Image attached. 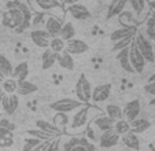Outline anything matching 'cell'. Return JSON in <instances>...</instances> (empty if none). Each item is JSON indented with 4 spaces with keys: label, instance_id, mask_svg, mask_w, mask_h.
<instances>
[{
    "label": "cell",
    "instance_id": "obj_40",
    "mask_svg": "<svg viewBox=\"0 0 155 151\" xmlns=\"http://www.w3.org/2000/svg\"><path fill=\"white\" fill-rule=\"evenodd\" d=\"M40 140L37 139H33V137H29V139H26L24 142V146H22V151H32L33 148L36 147L37 144H40Z\"/></svg>",
    "mask_w": 155,
    "mask_h": 151
},
{
    "label": "cell",
    "instance_id": "obj_7",
    "mask_svg": "<svg viewBox=\"0 0 155 151\" xmlns=\"http://www.w3.org/2000/svg\"><path fill=\"white\" fill-rule=\"evenodd\" d=\"M88 49H89V45H88L84 40H78V39H76V37L66 41V45H64V51L68 54H70L71 56L85 54Z\"/></svg>",
    "mask_w": 155,
    "mask_h": 151
},
{
    "label": "cell",
    "instance_id": "obj_31",
    "mask_svg": "<svg viewBox=\"0 0 155 151\" xmlns=\"http://www.w3.org/2000/svg\"><path fill=\"white\" fill-rule=\"evenodd\" d=\"M26 133L29 135L30 137H33V139H37L40 140V142H51V140L56 139L55 136H52V135L50 133H45L44 131H40V129H28Z\"/></svg>",
    "mask_w": 155,
    "mask_h": 151
},
{
    "label": "cell",
    "instance_id": "obj_8",
    "mask_svg": "<svg viewBox=\"0 0 155 151\" xmlns=\"http://www.w3.org/2000/svg\"><path fill=\"white\" fill-rule=\"evenodd\" d=\"M111 91L113 87L111 84L108 82H104V84H100L97 85L95 89H92V96H91V100L94 103H102L104 100H107L111 95Z\"/></svg>",
    "mask_w": 155,
    "mask_h": 151
},
{
    "label": "cell",
    "instance_id": "obj_46",
    "mask_svg": "<svg viewBox=\"0 0 155 151\" xmlns=\"http://www.w3.org/2000/svg\"><path fill=\"white\" fill-rule=\"evenodd\" d=\"M80 0H63V4H66V6H70V4H76L78 3Z\"/></svg>",
    "mask_w": 155,
    "mask_h": 151
},
{
    "label": "cell",
    "instance_id": "obj_36",
    "mask_svg": "<svg viewBox=\"0 0 155 151\" xmlns=\"http://www.w3.org/2000/svg\"><path fill=\"white\" fill-rule=\"evenodd\" d=\"M52 124L58 128H62V126H66L69 124V116L66 113H56L54 116V121Z\"/></svg>",
    "mask_w": 155,
    "mask_h": 151
},
{
    "label": "cell",
    "instance_id": "obj_37",
    "mask_svg": "<svg viewBox=\"0 0 155 151\" xmlns=\"http://www.w3.org/2000/svg\"><path fill=\"white\" fill-rule=\"evenodd\" d=\"M155 18L150 17L147 19V29H146V37L150 41L155 40Z\"/></svg>",
    "mask_w": 155,
    "mask_h": 151
},
{
    "label": "cell",
    "instance_id": "obj_44",
    "mask_svg": "<svg viewBox=\"0 0 155 151\" xmlns=\"http://www.w3.org/2000/svg\"><path fill=\"white\" fill-rule=\"evenodd\" d=\"M144 91H146L148 95H152L155 98V82H147L144 85Z\"/></svg>",
    "mask_w": 155,
    "mask_h": 151
},
{
    "label": "cell",
    "instance_id": "obj_24",
    "mask_svg": "<svg viewBox=\"0 0 155 151\" xmlns=\"http://www.w3.org/2000/svg\"><path fill=\"white\" fill-rule=\"evenodd\" d=\"M118 22H120L121 28H137V22H136L135 17L130 11H125L124 10L120 15H118Z\"/></svg>",
    "mask_w": 155,
    "mask_h": 151
},
{
    "label": "cell",
    "instance_id": "obj_53",
    "mask_svg": "<svg viewBox=\"0 0 155 151\" xmlns=\"http://www.w3.org/2000/svg\"><path fill=\"white\" fill-rule=\"evenodd\" d=\"M154 28H155V26H154Z\"/></svg>",
    "mask_w": 155,
    "mask_h": 151
},
{
    "label": "cell",
    "instance_id": "obj_1",
    "mask_svg": "<svg viewBox=\"0 0 155 151\" xmlns=\"http://www.w3.org/2000/svg\"><path fill=\"white\" fill-rule=\"evenodd\" d=\"M84 103L80 102L78 99H71V98H63V99H58L55 102L50 103V109L56 113H66L69 114L70 111L77 110V109L82 107Z\"/></svg>",
    "mask_w": 155,
    "mask_h": 151
},
{
    "label": "cell",
    "instance_id": "obj_45",
    "mask_svg": "<svg viewBox=\"0 0 155 151\" xmlns=\"http://www.w3.org/2000/svg\"><path fill=\"white\" fill-rule=\"evenodd\" d=\"M48 143H50V142H41L40 144L36 146L32 151H45V150H47V147H48Z\"/></svg>",
    "mask_w": 155,
    "mask_h": 151
},
{
    "label": "cell",
    "instance_id": "obj_23",
    "mask_svg": "<svg viewBox=\"0 0 155 151\" xmlns=\"http://www.w3.org/2000/svg\"><path fill=\"white\" fill-rule=\"evenodd\" d=\"M37 85H35L33 82L28 81V80H22V81H18V88H17V95L18 96H29L32 93L37 92Z\"/></svg>",
    "mask_w": 155,
    "mask_h": 151
},
{
    "label": "cell",
    "instance_id": "obj_32",
    "mask_svg": "<svg viewBox=\"0 0 155 151\" xmlns=\"http://www.w3.org/2000/svg\"><path fill=\"white\" fill-rule=\"evenodd\" d=\"M106 116L110 117L113 121H118V119H122V109L117 105H107L106 106Z\"/></svg>",
    "mask_w": 155,
    "mask_h": 151
},
{
    "label": "cell",
    "instance_id": "obj_39",
    "mask_svg": "<svg viewBox=\"0 0 155 151\" xmlns=\"http://www.w3.org/2000/svg\"><path fill=\"white\" fill-rule=\"evenodd\" d=\"M128 3L137 15H140L146 8V0H128Z\"/></svg>",
    "mask_w": 155,
    "mask_h": 151
},
{
    "label": "cell",
    "instance_id": "obj_28",
    "mask_svg": "<svg viewBox=\"0 0 155 151\" xmlns=\"http://www.w3.org/2000/svg\"><path fill=\"white\" fill-rule=\"evenodd\" d=\"M35 3L41 11H51V10L62 7V3L59 0H35Z\"/></svg>",
    "mask_w": 155,
    "mask_h": 151
},
{
    "label": "cell",
    "instance_id": "obj_52",
    "mask_svg": "<svg viewBox=\"0 0 155 151\" xmlns=\"http://www.w3.org/2000/svg\"><path fill=\"white\" fill-rule=\"evenodd\" d=\"M0 119H2V114H0Z\"/></svg>",
    "mask_w": 155,
    "mask_h": 151
},
{
    "label": "cell",
    "instance_id": "obj_6",
    "mask_svg": "<svg viewBox=\"0 0 155 151\" xmlns=\"http://www.w3.org/2000/svg\"><path fill=\"white\" fill-rule=\"evenodd\" d=\"M140 111H141V103L139 99H133L130 102H128L125 105L122 110V116H124V119H126L128 122H132L133 119L139 118L140 116Z\"/></svg>",
    "mask_w": 155,
    "mask_h": 151
},
{
    "label": "cell",
    "instance_id": "obj_42",
    "mask_svg": "<svg viewBox=\"0 0 155 151\" xmlns=\"http://www.w3.org/2000/svg\"><path fill=\"white\" fill-rule=\"evenodd\" d=\"M0 128H4V129H8V131L14 132L15 124H12V122L10 121V119H7V118H2L0 119Z\"/></svg>",
    "mask_w": 155,
    "mask_h": 151
},
{
    "label": "cell",
    "instance_id": "obj_35",
    "mask_svg": "<svg viewBox=\"0 0 155 151\" xmlns=\"http://www.w3.org/2000/svg\"><path fill=\"white\" fill-rule=\"evenodd\" d=\"M64 45H66V43L61 37H54V39H51L48 48L52 49L54 52H56V54H61L62 51H64Z\"/></svg>",
    "mask_w": 155,
    "mask_h": 151
},
{
    "label": "cell",
    "instance_id": "obj_21",
    "mask_svg": "<svg viewBox=\"0 0 155 151\" xmlns=\"http://www.w3.org/2000/svg\"><path fill=\"white\" fill-rule=\"evenodd\" d=\"M137 33V28H120V29H115L114 32L110 35V40L113 43H118L122 39H126L129 36H133Z\"/></svg>",
    "mask_w": 155,
    "mask_h": 151
},
{
    "label": "cell",
    "instance_id": "obj_11",
    "mask_svg": "<svg viewBox=\"0 0 155 151\" xmlns=\"http://www.w3.org/2000/svg\"><path fill=\"white\" fill-rule=\"evenodd\" d=\"M88 114H89V106L84 105L82 107L77 109L76 114L71 117V128L78 129V128H82L84 125H87Z\"/></svg>",
    "mask_w": 155,
    "mask_h": 151
},
{
    "label": "cell",
    "instance_id": "obj_20",
    "mask_svg": "<svg viewBox=\"0 0 155 151\" xmlns=\"http://www.w3.org/2000/svg\"><path fill=\"white\" fill-rule=\"evenodd\" d=\"M115 58H117L120 66L122 67V70H125V72H128V73H135V70H133V67H132L130 62H129V47H126V48L118 51Z\"/></svg>",
    "mask_w": 155,
    "mask_h": 151
},
{
    "label": "cell",
    "instance_id": "obj_50",
    "mask_svg": "<svg viewBox=\"0 0 155 151\" xmlns=\"http://www.w3.org/2000/svg\"><path fill=\"white\" fill-rule=\"evenodd\" d=\"M150 7L155 10V2H150Z\"/></svg>",
    "mask_w": 155,
    "mask_h": 151
},
{
    "label": "cell",
    "instance_id": "obj_29",
    "mask_svg": "<svg viewBox=\"0 0 155 151\" xmlns=\"http://www.w3.org/2000/svg\"><path fill=\"white\" fill-rule=\"evenodd\" d=\"M59 66L63 67L66 70H73L74 69V61H73V56L70 54H68L66 51H62L61 54H58V61Z\"/></svg>",
    "mask_w": 155,
    "mask_h": 151
},
{
    "label": "cell",
    "instance_id": "obj_15",
    "mask_svg": "<svg viewBox=\"0 0 155 151\" xmlns=\"http://www.w3.org/2000/svg\"><path fill=\"white\" fill-rule=\"evenodd\" d=\"M126 4H128V0H111V3L107 8V14H106V18L107 19H111L114 17H118L121 12L125 10Z\"/></svg>",
    "mask_w": 155,
    "mask_h": 151
},
{
    "label": "cell",
    "instance_id": "obj_49",
    "mask_svg": "<svg viewBox=\"0 0 155 151\" xmlns=\"http://www.w3.org/2000/svg\"><path fill=\"white\" fill-rule=\"evenodd\" d=\"M150 105H151V106H154V107H155V98H152L151 100H150Z\"/></svg>",
    "mask_w": 155,
    "mask_h": 151
},
{
    "label": "cell",
    "instance_id": "obj_9",
    "mask_svg": "<svg viewBox=\"0 0 155 151\" xmlns=\"http://www.w3.org/2000/svg\"><path fill=\"white\" fill-rule=\"evenodd\" d=\"M19 106V96L17 93H4L2 99V107L7 116H12Z\"/></svg>",
    "mask_w": 155,
    "mask_h": 151
},
{
    "label": "cell",
    "instance_id": "obj_51",
    "mask_svg": "<svg viewBox=\"0 0 155 151\" xmlns=\"http://www.w3.org/2000/svg\"><path fill=\"white\" fill-rule=\"evenodd\" d=\"M3 80H4L3 77H0V88H2V84H3Z\"/></svg>",
    "mask_w": 155,
    "mask_h": 151
},
{
    "label": "cell",
    "instance_id": "obj_30",
    "mask_svg": "<svg viewBox=\"0 0 155 151\" xmlns=\"http://www.w3.org/2000/svg\"><path fill=\"white\" fill-rule=\"evenodd\" d=\"M14 144V135L11 131L4 128H0V147L2 148H7L11 147Z\"/></svg>",
    "mask_w": 155,
    "mask_h": 151
},
{
    "label": "cell",
    "instance_id": "obj_41",
    "mask_svg": "<svg viewBox=\"0 0 155 151\" xmlns=\"http://www.w3.org/2000/svg\"><path fill=\"white\" fill-rule=\"evenodd\" d=\"M70 151H89L88 150V143L84 139H77L76 144L70 148Z\"/></svg>",
    "mask_w": 155,
    "mask_h": 151
},
{
    "label": "cell",
    "instance_id": "obj_26",
    "mask_svg": "<svg viewBox=\"0 0 155 151\" xmlns=\"http://www.w3.org/2000/svg\"><path fill=\"white\" fill-rule=\"evenodd\" d=\"M121 139H122L124 144L128 148H130V150L137 151L139 148H140V140H139L137 135L132 133V132H128V133H125L124 136H121Z\"/></svg>",
    "mask_w": 155,
    "mask_h": 151
},
{
    "label": "cell",
    "instance_id": "obj_14",
    "mask_svg": "<svg viewBox=\"0 0 155 151\" xmlns=\"http://www.w3.org/2000/svg\"><path fill=\"white\" fill-rule=\"evenodd\" d=\"M62 21L59 18H55V17H48L47 21H45V32L51 36V39L54 37H58L59 36V32L62 29Z\"/></svg>",
    "mask_w": 155,
    "mask_h": 151
},
{
    "label": "cell",
    "instance_id": "obj_33",
    "mask_svg": "<svg viewBox=\"0 0 155 151\" xmlns=\"http://www.w3.org/2000/svg\"><path fill=\"white\" fill-rule=\"evenodd\" d=\"M113 129L115 131V133H118L120 136H124L125 133H128V132H130V126H129V122L126 121V119H118V121L114 122V126H113Z\"/></svg>",
    "mask_w": 155,
    "mask_h": 151
},
{
    "label": "cell",
    "instance_id": "obj_16",
    "mask_svg": "<svg viewBox=\"0 0 155 151\" xmlns=\"http://www.w3.org/2000/svg\"><path fill=\"white\" fill-rule=\"evenodd\" d=\"M36 128L40 129V131H44L45 133L52 135V136H55V137H59L62 135V131L58 126H55L52 122H48V121H45V119H37V121H36Z\"/></svg>",
    "mask_w": 155,
    "mask_h": 151
},
{
    "label": "cell",
    "instance_id": "obj_3",
    "mask_svg": "<svg viewBox=\"0 0 155 151\" xmlns=\"http://www.w3.org/2000/svg\"><path fill=\"white\" fill-rule=\"evenodd\" d=\"M135 44L137 47V49L140 51V54L144 56L146 62H154L155 55H154V48H152V44L146 36L141 32H137L135 36Z\"/></svg>",
    "mask_w": 155,
    "mask_h": 151
},
{
    "label": "cell",
    "instance_id": "obj_5",
    "mask_svg": "<svg viewBox=\"0 0 155 151\" xmlns=\"http://www.w3.org/2000/svg\"><path fill=\"white\" fill-rule=\"evenodd\" d=\"M129 62H130L132 67H133V70L136 73H143L144 67H146V59L137 49L135 40L132 41L130 45H129Z\"/></svg>",
    "mask_w": 155,
    "mask_h": 151
},
{
    "label": "cell",
    "instance_id": "obj_47",
    "mask_svg": "<svg viewBox=\"0 0 155 151\" xmlns=\"http://www.w3.org/2000/svg\"><path fill=\"white\" fill-rule=\"evenodd\" d=\"M148 82H155V73H154V74H151V76H150Z\"/></svg>",
    "mask_w": 155,
    "mask_h": 151
},
{
    "label": "cell",
    "instance_id": "obj_38",
    "mask_svg": "<svg viewBox=\"0 0 155 151\" xmlns=\"http://www.w3.org/2000/svg\"><path fill=\"white\" fill-rule=\"evenodd\" d=\"M135 36L136 35H133V36H129V37H126V39H122V40H120L118 43H114V47H113V51H121V49H124V48H126V47H129L130 45V43L133 40H135Z\"/></svg>",
    "mask_w": 155,
    "mask_h": 151
},
{
    "label": "cell",
    "instance_id": "obj_27",
    "mask_svg": "<svg viewBox=\"0 0 155 151\" xmlns=\"http://www.w3.org/2000/svg\"><path fill=\"white\" fill-rule=\"evenodd\" d=\"M74 36H76V29H74V25L71 22H64L63 25H62V29H61V32H59L58 37H61L62 40L66 43V41L74 39Z\"/></svg>",
    "mask_w": 155,
    "mask_h": 151
},
{
    "label": "cell",
    "instance_id": "obj_43",
    "mask_svg": "<svg viewBox=\"0 0 155 151\" xmlns=\"http://www.w3.org/2000/svg\"><path fill=\"white\" fill-rule=\"evenodd\" d=\"M59 144H61V140L56 137V139L51 140V142L48 143V147L45 151H59Z\"/></svg>",
    "mask_w": 155,
    "mask_h": 151
},
{
    "label": "cell",
    "instance_id": "obj_2",
    "mask_svg": "<svg viewBox=\"0 0 155 151\" xmlns=\"http://www.w3.org/2000/svg\"><path fill=\"white\" fill-rule=\"evenodd\" d=\"M76 95L80 102H82L84 105H87L91 100L92 96V84L89 82V80L85 77V74H81L78 77L76 82Z\"/></svg>",
    "mask_w": 155,
    "mask_h": 151
},
{
    "label": "cell",
    "instance_id": "obj_25",
    "mask_svg": "<svg viewBox=\"0 0 155 151\" xmlns=\"http://www.w3.org/2000/svg\"><path fill=\"white\" fill-rule=\"evenodd\" d=\"M12 69H14V66H12L11 61L6 55H0V77H3V79L11 77Z\"/></svg>",
    "mask_w": 155,
    "mask_h": 151
},
{
    "label": "cell",
    "instance_id": "obj_13",
    "mask_svg": "<svg viewBox=\"0 0 155 151\" xmlns=\"http://www.w3.org/2000/svg\"><path fill=\"white\" fill-rule=\"evenodd\" d=\"M68 11L74 19H80V21H84V19H88L91 17V12L84 4H80V3H76V4H70L68 6Z\"/></svg>",
    "mask_w": 155,
    "mask_h": 151
},
{
    "label": "cell",
    "instance_id": "obj_48",
    "mask_svg": "<svg viewBox=\"0 0 155 151\" xmlns=\"http://www.w3.org/2000/svg\"><path fill=\"white\" fill-rule=\"evenodd\" d=\"M3 96H4V91L0 88V103H2V99H3Z\"/></svg>",
    "mask_w": 155,
    "mask_h": 151
},
{
    "label": "cell",
    "instance_id": "obj_19",
    "mask_svg": "<svg viewBox=\"0 0 155 151\" xmlns=\"http://www.w3.org/2000/svg\"><path fill=\"white\" fill-rule=\"evenodd\" d=\"M28 74H29V63L24 61L14 66L11 77L14 80H17V81H22V80L28 79Z\"/></svg>",
    "mask_w": 155,
    "mask_h": 151
},
{
    "label": "cell",
    "instance_id": "obj_18",
    "mask_svg": "<svg viewBox=\"0 0 155 151\" xmlns=\"http://www.w3.org/2000/svg\"><path fill=\"white\" fill-rule=\"evenodd\" d=\"M94 125H95V128H96L97 131H100L103 133V132H106V131L113 129V126H114V121H113L110 117L104 116V114H100V116H97L96 118L94 119Z\"/></svg>",
    "mask_w": 155,
    "mask_h": 151
},
{
    "label": "cell",
    "instance_id": "obj_22",
    "mask_svg": "<svg viewBox=\"0 0 155 151\" xmlns=\"http://www.w3.org/2000/svg\"><path fill=\"white\" fill-rule=\"evenodd\" d=\"M56 61H58V54L54 52L50 48H45V51L41 55V69L43 70L50 69L56 63Z\"/></svg>",
    "mask_w": 155,
    "mask_h": 151
},
{
    "label": "cell",
    "instance_id": "obj_4",
    "mask_svg": "<svg viewBox=\"0 0 155 151\" xmlns=\"http://www.w3.org/2000/svg\"><path fill=\"white\" fill-rule=\"evenodd\" d=\"M25 21L24 14L15 7H10L2 17V23L8 29H17L21 23ZM26 22V21H25Z\"/></svg>",
    "mask_w": 155,
    "mask_h": 151
},
{
    "label": "cell",
    "instance_id": "obj_34",
    "mask_svg": "<svg viewBox=\"0 0 155 151\" xmlns=\"http://www.w3.org/2000/svg\"><path fill=\"white\" fill-rule=\"evenodd\" d=\"M18 88V81L14 80L12 77L3 80V84H2V89L4 91V93H15Z\"/></svg>",
    "mask_w": 155,
    "mask_h": 151
},
{
    "label": "cell",
    "instance_id": "obj_12",
    "mask_svg": "<svg viewBox=\"0 0 155 151\" xmlns=\"http://www.w3.org/2000/svg\"><path fill=\"white\" fill-rule=\"evenodd\" d=\"M121 140V136L118 133H115L114 129H110V131H106L100 135L99 139V144L103 148H111L114 146H117Z\"/></svg>",
    "mask_w": 155,
    "mask_h": 151
},
{
    "label": "cell",
    "instance_id": "obj_17",
    "mask_svg": "<svg viewBox=\"0 0 155 151\" xmlns=\"http://www.w3.org/2000/svg\"><path fill=\"white\" fill-rule=\"evenodd\" d=\"M129 126H130L132 133L140 135V133H144L148 128H151V122L147 118H136L132 122H129Z\"/></svg>",
    "mask_w": 155,
    "mask_h": 151
},
{
    "label": "cell",
    "instance_id": "obj_10",
    "mask_svg": "<svg viewBox=\"0 0 155 151\" xmlns=\"http://www.w3.org/2000/svg\"><path fill=\"white\" fill-rule=\"evenodd\" d=\"M30 40L33 41L35 45L40 47V48H48L51 41V36L44 29H35L30 32Z\"/></svg>",
    "mask_w": 155,
    "mask_h": 151
}]
</instances>
